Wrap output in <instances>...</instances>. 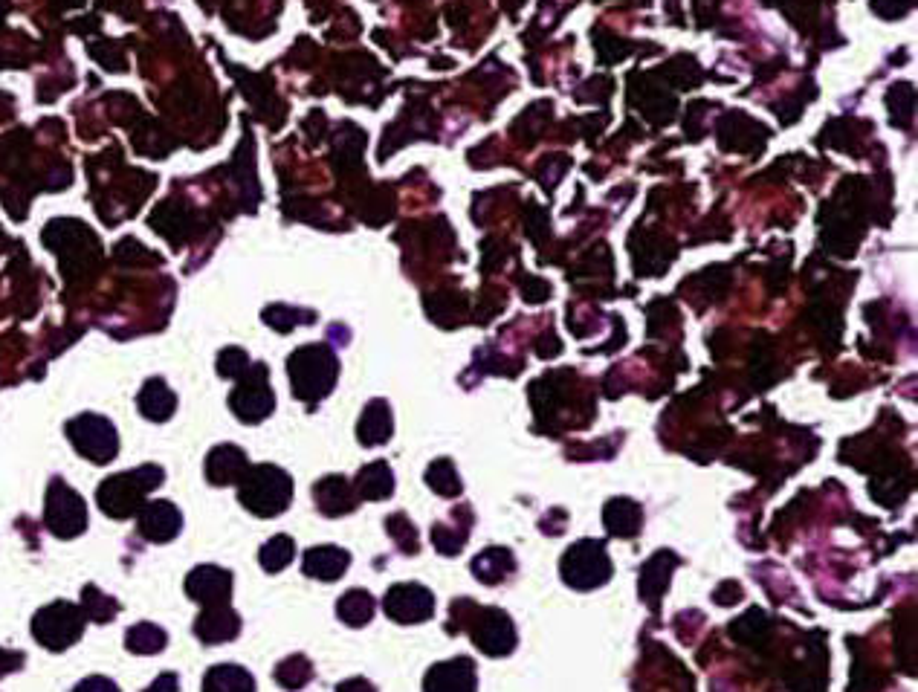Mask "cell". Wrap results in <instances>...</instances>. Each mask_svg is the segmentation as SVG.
<instances>
[{"label": "cell", "mask_w": 918, "mask_h": 692, "mask_svg": "<svg viewBox=\"0 0 918 692\" xmlns=\"http://www.w3.org/2000/svg\"><path fill=\"white\" fill-rule=\"evenodd\" d=\"M247 472V461L238 449L232 446H221L209 455V464H206V475L212 484H232L238 481L241 475Z\"/></svg>", "instance_id": "2e32d148"}, {"label": "cell", "mask_w": 918, "mask_h": 692, "mask_svg": "<svg viewBox=\"0 0 918 692\" xmlns=\"http://www.w3.org/2000/svg\"><path fill=\"white\" fill-rule=\"evenodd\" d=\"M513 568H516V562H513V554L507 548H487L473 562L475 577L487 582V585H499L507 574H513Z\"/></svg>", "instance_id": "ac0fdd59"}, {"label": "cell", "mask_w": 918, "mask_h": 692, "mask_svg": "<svg viewBox=\"0 0 918 692\" xmlns=\"http://www.w3.org/2000/svg\"><path fill=\"white\" fill-rule=\"evenodd\" d=\"M125 643H128V649L137 652V655H154V652H160V649L166 646V632L157 629V626H151V623H140V626H134V629L125 635Z\"/></svg>", "instance_id": "7402d4cb"}, {"label": "cell", "mask_w": 918, "mask_h": 692, "mask_svg": "<svg viewBox=\"0 0 918 692\" xmlns=\"http://www.w3.org/2000/svg\"><path fill=\"white\" fill-rule=\"evenodd\" d=\"M180 510L171 501H151L142 504L140 510V533L151 542H171L180 533Z\"/></svg>", "instance_id": "9c48e42d"}, {"label": "cell", "mask_w": 918, "mask_h": 692, "mask_svg": "<svg viewBox=\"0 0 918 692\" xmlns=\"http://www.w3.org/2000/svg\"><path fill=\"white\" fill-rule=\"evenodd\" d=\"M293 554H296V545H293L290 536H273V539L261 548L258 559H261L264 571L276 574V571L287 568V565L293 562Z\"/></svg>", "instance_id": "44dd1931"}, {"label": "cell", "mask_w": 918, "mask_h": 692, "mask_svg": "<svg viewBox=\"0 0 918 692\" xmlns=\"http://www.w3.org/2000/svg\"><path fill=\"white\" fill-rule=\"evenodd\" d=\"M348 565H351L348 551L334 548V545H322V548H310V551H307L305 565H302V568H305L307 577H313V580L334 582L348 571Z\"/></svg>", "instance_id": "4fadbf2b"}, {"label": "cell", "mask_w": 918, "mask_h": 692, "mask_svg": "<svg viewBox=\"0 0 918 692\" xmlns=\"http://www.w3.org/2000/svg\"><path fill=\"white\" fill-rule=\"evenodd\" d=\"M473 640L487 655H507L516 646V629L499 609H475Z\"/></svg>", "instance_id": "52a82bcc"}, {"label": "cell", "mask_w": 918, "mask_h": 692, "mask_svg": "<svg viewBox=\"0 0 918 692\" xmlns=\"http://www.w3.org/2000/svg\"><path fill=\"white\" fill-rule=\"evenodd\" d=\"M148 692H177V675L174 672H166V675H160L154 684H151V690Z\"/></svg>", "instance_id": "83f0119b"}, {"label": "cell", "mask_w": 918, "mask_h": 692, "mask_svg": "<svg viewBox=\"0 0 918 692\" xmlns=\"http://www.w3.org/2000/svg\"><path fill=\"white\" fill-rule=\"evenodd\" d=\"M276 678H279L281 687H287V690H302L307 681L313 678V666L302 655H293V658L281 661L279 669H276Z\"/></svg>", "instance_id": "603a6c76"}, {"label": "cell", "mask_w": 918, "mask_h": 692, "mask_svg": "<svg viewBox=\"0 0 918 692\" xmlns=\"http://www.w3.org/2000/svg\"><path fill=\"white\" fill-rule=\"evenodd\" d=\"M562 577L574 588H597L612 577V562L603 551V542L585 539L577 542L562 559Z\"/></svg>", "instance_id": "277c9868"}, {"label": "cell", "mask_w": 918, "mask_h": 692, "mask_svg": "<svg viewBox=\"0 0 918 692\" xmlns=\"http://www.w3.org/2000/svg\"><path fill=\"white\" fill-rule=\"evenodd\" d=\"M383 606H386V614L397 623H420L435 614V597L429 588L406 582V585L391 588Z\"/></svg>", "instance_id": "8992f818"}, {"label": "cell", "mask_w": 918, "mask_h": 692, "mask_svg": "<svg viewBox=\"0 0 918 692\" xmlns=\"http://www.w3.org/2000/svg\"><path fill=\"white\" fill-rule=\"evenodd\" d=\"M44 519H47V527L56 536L73 539V536H79L84 527H87V507H84L82 496L73 487H67L61 481H53L50 490H47V513H44Z\"/></svg>", "instance_id": "5b68a950"}, {"label": "cell", "mask_w": 918, "mask_h": 692, "mask_svg": "<svg viewBox=\"0 0 918 692\" xmlns=\"http://www.w3.org/2000/svg\"><path fill=\"white\" fill-rule=\"evenodd\" d=\"M374 597L368 594V591H362V588H354V591H348L342 600H339V606H336V614L348 623V626H362V623H368L371 617H374Z\"/></svg>", "instance_id": "ffe728a7"}, {"label": "cell", "mask_w": 918, "mask_h": 692, "mask_svg": "<svg viewBox=\"0 0 918 692\" xmlns=\"http://www.w3.org/2000/svg\"><path fill=\"white\" fill-rule=\"evenodd\" d=\"M389 530L391 536H394V542L400 545V551H406V554H415V551H418V530H415V525H412L403 513L391 516Z\"/></svg>", "instance_id": "484cf974"}, {"label": "cell", "mask_w": 918, "mask_h": 692, "mask_svg": "<svg viewBox=\"0 0 918 692\" xmlns=\"http://www.w3.org/2000/svg\"><path fill=\"white\" fill-rule=\"evenodd\" d=\"M186 591L203 609L206 606H223L229 600V591H232V574L223 571V568H215V565H203V568H195L189 574Z\"/></svg>", "instance_id": "ba28073f"}, {"label": "cell", "mask_w": 918, "mask_h": 692, "mask_svg": "<svg viewBox=\"0 0 918 692\" xmlns=\"http://www.w3.org/2000/svg\"><path fill=\"white\" fill-rule=\"evenodd\" d=\"M84 629V614L79 606L73 603H53L47 609H41L32 620V635L38 643H44L47 649L61 652L67 646H73Z\"/></svg>", "instance_id": "3957f363"}, {"label": "cell", "mask_w": 918, "mask_h": 692, "mask_svg": "<svg viewBox=\"0 0 918 692\" xmlns=\"http://www.w3.org/2000/svg\"><path fill=\"white\" fill-rule=\"evenodd\" d=\"M603 522H606V530L612 536L629 539V536H638V530L643 527V510H640L638 501L614 499L606 504Z\"/></svg>", "instance_id": "9a60e30c"}, {"label": "cell", "mask_w": 918, "mask_h": 692, "mask_svg": "<svg viewBox=\"0 0 918 692\" xmlns=\"http://www.w3.org/2000/svg\"><path fill=\"white\" fill-rule=\"evenodd\" d=\"M82 600H84L82 609H84V614H87V620H96V623L111 620V617H116V611H119V606L113 603L111 597H105V594H102L96 585H87V588H84Z\"/></svg>", "instance_id": "cb8c5ba5"}, {"label": "cell", "mask_w": 918, "mask_h": 692, "mask_svg": "<svg viewBox=\"0 0 918 692\" xmlns=\"http://www.w3.org/2000/svg\"><path fill=\"white\" fill-rule=\"evenodd\" d=\"M313 499L322 507L325 516H342V513H351L357 507V490L345 481V478H325L316 484L313 490Z\"/></svg>", "instance_id": "5bb4252c"}, {"label": "cell", "mask_w": 918, "mask_h": 692, "mask_svg": "<svg viewBox=\"0 0 918 692\" xmlns=\"http://www.w3.org/2000/svg\"><path fill=\"white\" fill-rule=\"evenodd\" d=\"M203 692H255V681L247 669L232 664L212 666L206 681H203Z\"/></svg>", "instance_id": "e0dca14e"}, {"label": "cell", "mask_w": 918, "mask_h": 692, "mask_svg": "<svg viewBox=\"0 0 918 692\" xmlns=\"http://www.w3.org/2000/svg\"><path fill=\"white\" fill-rule=\"evenodd\" d=\"M73 438L79 452L87 455L90 461L96 464H105L116 455V441H113V429H108V423L102 420H82L73 426Z\"/></svg>", "instance_id": "8fae6325"}, {"label": "cell", "mask_w": 918, "mask_h": 692, "mask_svg": "<svg viewBox=\"0 0 918 692\" xmlns=\"http://www.w3.org/2000/svg\"><path fill=\"white\" fill-rule=\"evenodd\" d=\"M357 493H360L362 499L368 501H383L389 499L391 493H394V478H391V470L383 464V461H377V464H371V467H365L360 472V478H357V487H354Z\"/></svg>", "instance_id": "d6986e66"}, {"label": "cell", "mask_w": 918, "mask_h": 692, "mask_svg": "<svg viewBox=\"0 0 918 692\" xmlns=\"http://www.w3.org/2000/svg\"><path fill=\"white\" fill-rule=\"evenodd\" d=\"M238 496H241V504L250 507L255 516H264V519L279 516L293 496L290 475L276 467H255V470L244 472V484Z\"/></svg>", "instance_id": "7a4b0ae2"}, {"label": "cell", "mask_w": 918, "mask_h": 692, "mask_svg": "<svg viewBox=\"0 0 918 692\" xmlns=\"http://www.w3.org/2000/svg\"><path fill=\"white\" fill-rule=\"evenodd\" d=\"M238 632H241V617L226 603L223 606H206L195 623V635L203 643H223V640H232Z\"/></svg>", "instance_id": "7c38bea8"}, {"label": "cell", "mask_w": 918, "mask_h": 692, "mask_svg": "<svg viewBox=\"0 0 918 692\" xmlns=\"http://www.w3.org/2000/svg\"><path fill=\"white\" fill-rule=\"evenodd\" d=\"M73 692H119V687H116L113 681H108V678H99V675H96V678L82 681Z\"/></svg>", "instance_id": "4316f807"}, {"label": "cell", "mask_w": 918, "mask_h": 692, "mask_svg": "<svg viewBox=\"0 0 918 692\" xmlns=\"http://www.w3.org/2000/svg\"><path fill=\"white\" fill-rule=\"evenodd\" d=\"M426 692H475V664L470 658H455L429 669Z\"/></svg>", "instance_id": "30bf717a"}, {"label": "cell", "mask_w": 918, "mask_h": 692, "mask_svg": "<svg viewBox=\"0 0 918 692\" xmlns=\"http://www.w3.org/2000/svg\"><path fill=\"white\" fill-rule=\"evenodd\" d=\"M163 481V472L157 467H142L137 472H122V475H113L108 478L102 487H99V507L113 516V519H128L134 513L142 510V501L145 496Z\"/></svg>", "instance_id": "6da1fadb"}, {"label": "cell", "mask_w": 918, "mask_h": 692, "mask_svg": "<svg viewBox=\"0 0 918 692\" xmlns=\"http://www.w3.org/2000/svg\"><path fill=\"white\" fill-rule=\"evenodd\" d=\"M426 478H429V484L438 496H458L461 493V481H458L449 461H435V467L429 470Z\"/></svg>", "instance_id": "d4e9b609"}, {"label": "cell", "mask_w": 918, "mask_h": 692, "mask_svg": "<svg viewBox=\"0 0 918 692\" xmlns=\"http://www.w3.org/2000/svg\"><path fill=\"white\" fill-rule=\"evenodd\" d=\"M336 692H377L365 678H351V681H345V684H339Z\"/></svg>", "instance_id": "f1b7e54d"}, {"label": "cell", "mask_w": 918, "mask_h": 692, "mask_svg": "<svg viewBox=\"0 0 918 692\" xmlns=\"http://www.w3.org/2000/svg\"><path fill=\"white\" fill-rule=\"evenodd\" d=\"M21 661H24L21 655H12V652H3V649H0V675H6L9 669H15Z\"/></svg>", "instance_id": "f546056e"}]
</instances>
